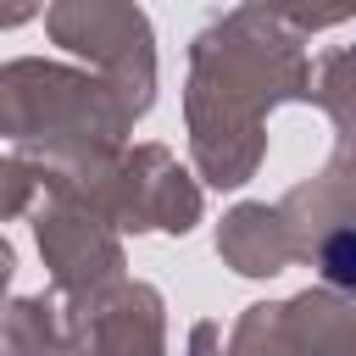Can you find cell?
I'll return each instance as SVG.
<instances>
[{
    "label": "cell",
    "mask_w": 356,
    "mask_h": 356,
    "mask_svg": "<svg viewBox=\"0 0 356 356\" xmlns=\"http://www.w3.org/2000/svg\"><path fill=\"white\" fill-rule=\"evenodd\" d=\"M323 273H328L334 284H350V289H356V228H345V234L328 239V250H323Z\"/></svg>",
    "instance_id": "obj_1"
}]
</instances>
